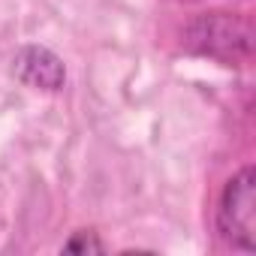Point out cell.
Wrapping results in <instances>:
<instances>
[{"mask_svg": "<svg viewBox=\"0 0 256 256\" xmlns=\"http://www.w3.org/2000/svg\"><path fill=\"white\" fill-rule=\"evenodd\" d=\"M184 46L193 54L202 58H214L226 66H238L244 60H250L253 52V30L250 22L241 16H229V12H205L196 16L187 30H184Z\"/></svg>", "mask_w": 256, "mask_h": 256, "instance_id": "1", "label": "cell"}, {"mask_svg": "<svg viewBox=\"0 0 256 256\" xmlns=\"http://www.w3.org/2000/svg\"><path fill=\"white\" fill-rule=\"evenodd\" d=\"M217 235L226 247L253 253L256 250V169L241 166L217 199Z\"/></svg>", "mask_w": 256, "mask_h": 256, "instance_id": "2", "label": "cell"}, {"mask_svg": "<svg viewBox=\"0 0 256 256\" xmlns=\"http://www.w3.org/2000/svg\"><path fill=\"white\" fill-rule=\"evenodd\" d=\"M12 76L36 90H60L66 82V66L64 60L46 48V46H24L16 58H12Z\"/></svg>", "mask_w": 256, "mask_h": 256, "instance_id": "3", "label": "cell"}, {"mask_svg": "<svg viewBox=\"0 0 256 256\" xmlns=\"http://www.w3.org/2000/svg\"><path fill=\"white\" fill-rule=\"evenodd\" d=\"M66 253H102L106 244L96 238V232H76L66 244H64Z\"/></svg>", "mask_w": 256, "mask_h": 256, "instance_id": "4", "label": "cell"}]
</instances>
